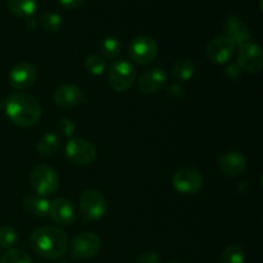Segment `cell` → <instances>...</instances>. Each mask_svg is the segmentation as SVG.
I'll return each mask as SVG.
<instances>
[{
  "mask_svg": "<svg viewBox=\"0 0 263 263\" xmlns=\"http://www.w3.org/2000/svg\"><path fill=\"white\" fill-rule=\"evenodd\" d=\"M30 246L43 258L61 259L68 251V238L64 231L55 226H43L31 234Z\"/></svg>",
  "mask_w": 263,
  "mask_h": 263,
  "instance_id": "1",
  "label": "cell"
},
{
  "mask_svg": "<svg viewBox=\"0 0 263 263\" xmlns=\"http://www.w3.org/2000/svg\"><path fill=\"white\" fill-rule=\"evenodd\" d=\"M5 115L18 127H32L40 121L41 107L37 100L27 92L17 91L5 99Z\"/></svg>",
  "mask_w": 263,
  "mask_h": 263,
  "instance_id": "2",
  "label": "cell"
},
{
  "mask_svg": "<svg viewBox=\"0 0 263 263\" xmlns=\"http://www.w3.org/2000/svg\"><path fill=\"white\" fill-rule=\"evenodd\" d=\"M107 79L109 86L116 92H125L136 80V68L131 62L125 59L113 61L107 67Z\"/></svg>",
  "mask_w": 263,
  "mask_h": 263,
  "instance_id": "3",
  "label": "cell"
},
{
  "mask_svg": "<svg viewBox=\"0 0 263 263\" xmlns=\"http://www.w3.org/2000/svg\"><path fill=\"white\" fill-rule=\"evenodd\" d=\"M30 185L35 194L41 197L53 195L59 189V175L48 164H36L30 172Z\"/></svg>",
  "mask_w": 263,
  "mask_h": 263,
  "instance_id": "4",
  "label": "cell"
},
{
  "mask_svg": "<svg viewBox=\"0 0 263 263\" xmlns=\"http://www.w3.org/2000/svg\"><path fill=\"white\" fill-rule=\"evenodd\" d=\"M66 157L71 163L77 166H87L97 158V149L91 141L82 138H72L64 146Z\"/></svg>",
  "mask_w": 263,
  "mask_h": 263,
  "instance_id": "5",
  "label": "cell"
},
{
  "mask_svg": "<svg viewBox=\"0 0 263 263\" xmlns=\"http://www.w3.org/2000/svg\"><path fill=\"white\" fill-rule=\"evenodd\" d=\"M80 212L85 220L98 221L107 212V202L99 190L87 189L80 197Z\"/></svg>",
  "mask_w": 263,
  "mask_h": 263,
  "instance_id": "6",
  "label": "cell"
},
{
  "mask_svg": "<svg viewBox=\"0 0 263 263\" xmlns=\"http://www.w3.org/2000/svg\"><path fill=\"white\" fill-rule=\"evenodd\" d=\"M158 54V45L156 40L149 36L140 35L131 40L128 45V55L131 61L140 66H148L156 59Z\"/></svg>",
  "mask_w": 263,
  "mask_h": 263,
  "instance_id": "7",
  "label": "cell"
},
{
  "mask_svg": "<svg viewBox=\"0 0 263 263\" xmlns=\"http://www.w3.org/2000/svg\"><path fill=\"white\" fill-rule=\"evenodd\" d=\"M102 248V240L94 233H81L73 239L71 244L72 258L86 261L97 257Z\"/></svg>",
  "mask_w": 263,
  "mask_h": 263,
  "instance_id": "8",
  "label": "cell"
},
{
  "mask_svg": "<svg viewBox=\"0 0 263 263\" xmlns=\"http://www.w3.org/2000/svg\"><path fill=\"white\" fill-rule=\"evenodd\" d=\"M172 186L180 194L193 195L202 189L203 176L198 170L192 168V167H184L174 175Z\"/></svg>",
  "mask_w": 263,
  "mask_h": 263,
  "instance_id": "9",
  "label": "cell"
},
{
  "mask_svg": "<svg viewBox=\"0 0 263 263\" xmlns=\"http://www.w3.org/2000/svg\"><path fill=\"white\" fill-rule=\"evenodd\" d=\"M238 66L240 67L241 71L258 74L262 71L263 66V53L261 46L256 43H252V41L239 46Z\"/></svg>",
  "mask_w": 263,
  "mask_h": 263,
  "instance_id": "10",
  "label": "cell"
},
{
  "mask_svg": "<svg viewBox=\"0 0 263 263\" xmlns=\"http://www.w3.org/2000/svg\"><path fill=\"white\" fill-rule=\"evenodd\" d=\"M37 79V69L32 63L28 62H20L10 69L8 74V80L13 89L26 90L30 89Z\"/></svg>",
  "mask_w": 263,
  "mask_h": 263,
  "instance_id": "11",
  "label": "cell"
},
{
  "mask_svg": "<svg viewBox=\"0 0 263 263\" xmlns=\"http://www.w3.org/2000/svg\"><path fill=\"white\" fill-rule=\"evenodd\" d=\"M236 46L225 36L213 37L205 48V57L213 64H225L233 58Z\"/></svg>",
  "mask_w": 263,
  "mask_h": 263,
  "instance_id": "12",
  "label": "cell"
},
{
  "mask_svg": "<svg viewBox=\"0 0 263 263\" xmlns=\"http://www.w3.org/2000/svg\"><path fill=\"white\" fill-rule=\"evenodd\" d=\"M225 37H228L235 46H240L243 44L249 43L252 37L251 30L248 25L236 15H230L222 23Z\"/></svg>",
  "mask_w": 263,
  "mask_h": 263,
  "instance_id": "13",
  "label": "cell"
},
{
  "mask_svg": "<svg viewBox=\"0 0 263 263\" xmlns=\"http://www.w3.org/2000/svg\"><path fill=\"white\" fill-rule=\"evenodd\" d=\"M49 216L57 225L71 226L76 221V210L71 200L66 198H57L50 202Z\"/></svg>",
  "mask_w": 263,
  "mask_h": 263,
  "instance_id": "14",
  "label": "cell"
},
{
  "mask_svg": "<svg viewBox=\"0 0 263 263\" xmlns=\"http://www.w3.org/2000/svg\"><path fill=\"white\" fill-rule=\"evenodd\" d=\"M167 73L162 68H152L143 72L138 79V89L141 94H154L167 84Z\"/></svg>",
  "mask_w": 263,
  "mask_h": 263,
  "instance_id": "15",
  "label": "cell"
},
{
  "mask_svg": "<svg viewBox=\"0 0 263 263\" xmlns=\"http://www.w3.org/2000/svg\"><path fill=\"white\" fill-rule=\"evenodd\" d=\"M53 100L59 108L68 109V108L77 107L80 103L84 102V95H82L81 89L79 86L66 84L57 87L53 94Z\"/></svg>",
  "mask_w": 263,
  "mask_h": 263,
  "instance_id": "16",
  "label": "cell"
},
{
  "mask_svg": "<svg viewBox=\"0 0 263 263\" xmlns=\"http://www.w3.org/2000/svg\"><path fill=\"white\" fill-rule=\"evenodd\" d=\"M218 168L225 176L236 177L247 168V158L240 152H228L218 159Z\"/></svg>",
  "mask_w": 263,
  "mask_h": 263,
  "instance_id": "17",
  "label": "cell"
},
{
  "mask_svg": "<svg viewBox=\"0 0 263 263\" xmlns=\"http://www.w3.org/2000/svg\"><path fill=\"white\" fill-rule=\"evenodd\" d=\"M22 207L33 217L41 218L49 215L50 202L46 199V197H41L37 194H26L22 199Z\"/></svg>",
  "mask_w": 263,
  "mask_h": 263,
  "instance_id": "18",
  "label": "cell"
},
{
  "mask_svg": "<svg viewBox=\"0 0 263 263\" xmlns=\"http://www.w3.org/2000/svg\"><path fill=\"white\" fill-rule=\"evenodd\" d=\"M195 73V64L190 58H180L172 63L171 74L177 81H189Z\"/></svg>",
  "mask_w": 263,
  "mask_h": 263,
  "instance_id": "19",
  "label": "cell"
},
{
  "mask_svg": "<svg viewBox=\"0 0 263 263\" xmlns=\"http://www.w3.org/2000/svg\"><path fill=\"white\" fill-rule=\"evenodd\" d=\"M7 7L12 14L17 17H32L39 7L37 0H7Z\"/></svg>",
  "mask_w": 263,
  "mask_h": 263,
  "instance_id": "20",
  "label": "cell"
},
{
  "mask_svg": "<svg viewBox=\"0 0 263 263\" xmlns=\"http://www.w3.org/2000/svg\"><path fill=\"white\" fill-rule=\"evenodd\" d=\"M61 145V138L54 133H46L36 143V149L43 156H53Z\"/></svg>",
  "mask_w": 263,
  "mask_h": 263,
  "instance_id": "21",
  "label": "cell"
},
{
  "mask_svg": "<svg viewBox=\"0 0 263 263\" xmlns=\"http://www.w3.org/2000/svg\"><path fill=\"white\" fill-rule=\"evenodd\" d=\"M39 25L46 32H58L63 26V20L55 12H45L39 18Z\"/></svg>",
  "mask_w": 263,
  "mask_h": 263,
  "instance_id": "22",
  "label": "cell"
},
{
  "mask_svg": "<svg viewBox=\"0 0 263 263\" xmlns=\"http://www.w3.org/2000/svg\"><path fill=\"white\" fill-rule=\"evenodd\" d=\"M121 53V41L115 36H107L100 41V55L104 59H115Z\"/></svg>",
  "mask_w": 263,
  "mask_h": 263,
  "instance_id": "23",
  "label": "cell"
},
{
  "mask_svg": "<svg viewBox=\"0 0 263 263\" xmlns=\"http://www.w3.org/2000/svg\"><path fill=\"white\" fill-rule=\"evenodd\" d=\"M246 251L239 244H230L223 249L221 254V263H244Z\"/></svg>",
  "mask_w": 263,
  "mask_h": 263,
  "instance_id": "24",
  "label": "cell"
},
{
  "mask_svg": "<svg viewBox=\"0 0 263 263\" xmlns=\"http://www.w3.org/2000/svg\"><path fill=\"white\" fill-rule=\"evenodd\" d=\"M85 69L94 76H102L107 71V61L99 54H91L85 59Z\"/></svg>",
  "mask_w": 263,
  "mask_h": 263,
  "instance_id": "25",
  "label": "cell"
},
{
  "mask_svg": "<svg viewBox=\"0 0 263 263\" xmlns=\"http://www.w3.org/2000/svg\"><path fill=\"white\" fill-rule=\"evenodd\" d=\"M0 263H32V259L23 249L12 248L0 257Z\"/></svg>",
  "mask_w": 263,
  "mask_h": 263,
  "instance_id": "26",
  "label": "cell"
},
{
  "mask_svg": "<svg viewBox=\"0 0 263 263\" xmlns=\"http://www.w3.org/2000/svg\"><path fill=\"white\" fill-rule=\"evenodd\" d=\"M18 236L17 231L9 225H4L0 228V248L12 249L17 243Z\"/></svg>",
  "mask_w": 263,
  "mask_h": 263,
  "instance_id": "27",
  "label": "cell"
},
{
  "mask_svg": "<svg viewBox=\"0 0 263 263\" xmlns=\"http://www.w3.org/2000/svg\"><path fill=\"white\" fill-rule=\"evenodd\" d=\"M58 130L59 133L63 136H67V138H72L76 131V126H74L73 121L68 117H62L61 120L58 121Z\"/></svg>",
  "mask_w": 263,
  "mask_h": 263,
  "instance_id": "28",
  "label": "cell"
},
{
  "mask_svg": "<svg viewBox=\"0 0 263 263\" xmlns=\"http://www.w3.org/2000/svg\"><path fill=\"white\" fill-rule=\"evenodd\" d=\"M162 258L156 252H146L139 257V263H161Z\"/></svg>",
  "mask_w": 263,
  "mask_h": 263,
  "instance_id": "29",
  "label": "cell"
},
{
  "mask_svg": "<svg viewBox=\"0 0 263 263\" xmlns=\"http://www.w3.org/2000/svg\"><path fill=\"white\" fill-rule=\"evenodd\" d=\"M61 5L66 9H77L85 3V0H58Z\"/></svg>",
  "mask_w": 263,
  "mask_h": 263,
  "instance_id": "30",
  "label": "cell"
},
{
  "mask_svg": "<svg viewBox=\"0 0 263 263\" xmlns=\"http://www.w3.org/2000/svg\"><path fill=\"white\" fill-rule=\"evenodd\" d=\"M26 26H27V28H30V30H36L39 26V22L33 17H28L26 18Z\"/></svg>",
  "mask_w": 263,
  "mask_h": 263,
  "instance_id": "31",
  "label": "cell"
},
{
  "mask_svg": "<svg viewBox=\"0 0 263 263\" xmlns=\"http://www.w3.org/2000/svg\"><path fill=\"white\" fill-rule=\"evenodd\" d=\"M55 263H68V262H66V261H57Z\"/></svg>",
  "mask_w": 263,
  "mask_h": 263,
  "instance_id": "32",
  "label": "cell"
},
{
  "mask_svg": "<svg viewBox=\"0 0 263 263\" xmlns=\"http://www.w3.org/2000/svg\"><path fill=\"white\" fill-rule=\"evenodd\" d=\"M172 263H177V262H172Z\"/></svg>",
  "mask_w": 263,
  "mask_h": 263,
  "instance_id": "33",
  "label": "cell"
}]
</instances>
